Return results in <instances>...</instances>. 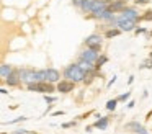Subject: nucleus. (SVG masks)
<instances>
[{
    "mask_svg": "<svg viewBox=\"0 0 152 134\" xmlns=\"http://www.w3.org/2000/svg\"><path fill=\"white\" fill-rule=\"evenodd\" d=\"M134 105H136L134 101H129V103H128V108H132V106H134Z\"/></svg>",
    "mask_w": 152,
    "mask_h": 134,
    "instance_id": "obj_27",
    "label": "nucleus"
},
{
    "mask_svg": "<svg viewBox=\"0 0 152 134\" xmlns=\"http://www.w3.org/2000/svg\"><path fill=\"white\" fill-rule=\"evenodd\" d=\"M79 65H80V69H82L83 72H85V74H90V72H93V64L92 62H87V61H82V59H80V62H79Z\"/></svg>",
    "mask_w": 152,
    "mask_h": 134,
    "instance_id": "obj_13",
    "label": "nucleus"
},
{
    "mask_svg": "<svg viewBox=\"0 0 152 134\" xmlns=\"http://www.w3.org/2000/svg\"><path fill=\"white\" fill-rule=\"evenodd\" d=\"M116 26H119V29L121 31H132L134 29V23L136 21H131V20H123V21H118L116 20Z\"/></svg>",
    "mask_w": 152,
    "mask_h": 134,
    "instance_id": "obj_9",
    "label": "nucleus"
},
{
    "mask_svg": "<svg viewBox=\"0 0 152 134\" xmlns=\"http://www.w3.org/2000/svg\"><path fill=\"white\" fill-rule=\"evenodd\" d=\"M72 2H74V5H75V7H79V8H80V5H82L83 0H72Z\"/></svg>",
    "mask_w": 152,
    "mask_h": 134,
    "instance_id": "obj_24",
    "label": "nucleus"
},
{
    "mask_svg": "<svg viewBox=\"0 0 152 134\" xmlns=\"http://www.w3.org/2000/svg\"><path fill=\"white\" fill-rule=\"evenodd\" d=\"M105 2H106V3H110V2H115V0H105Z\"/></svg>",
    "mask_w": 152,
    "mask_h": 134,
    "instance_id": "obj_29",
    "label": "nucleus"
},
{
    "mask_svg": "<svg viewBox=\"0 0 152 134\" xmlns=\"http://www.w3.org/2000/svg\"><path fill=\"white\" fill-rule=\"evenodd\" d=\"M92 2L93 0H83L82 5H80V10H82L83 13H87V12L90 13V10H92Z\"/></svg>",
    "mask_w": 152,
    "mask_h": 134,
    "instance_id": "obj_17",
    "label": "nucleus"
},
{
    "mask_svg": "<svg viewBox=\"0 0 152 134\" xmlns=\"http://www.w3.org/2000/svg\"><path fill=\"white\" fill-rule=\"evenodd\" d=\"M121 33V29H110V31H106V38H113V36L119 34Z\"/></svg>",
    "mask_w": 152,
    "mask_h": 134,
    "instance_id": "obj_21",
    "label": "nucleus"
},
{
    "mask_svg": "<svg viewBox=\"0 0 152 134\" xmlns=\"http://www.w3.org/2000/svg\"><path fill=\"white\" fill-rule=\"evenodd\" d=\"M126 129H134V133H137V134H147V131L137 123H128L126 124Z\"/></svg>",
    "mask_w": 152,
    "mask_h": 134,
    "instance_id": "obj_12",
    "label": "nucleus"
},
{
    "mask_svg": "<svg viewBox=\"0 0 152 134\" xmlns=\"http://www.w3.org/2000/svg\"><path fill=\"white\" fill-rule=\"evenodd\" d=\"M85 75L87 74L80 69L79 64L67 65V67L64 69V77L70 82H82V80H85Z\"/></svg>",
    "mask_w": 152,
    "mask_h": 134,
    "instance_id": "obj_1",
    "label": "nucleus"
},
{
    "mask_svg": "<svg viewBox=\"0 0 152 134\" xmlns=\"http://www.w3.org/2000/svg\"><path fill=\"white\" fill-rule=\"evenodd\" d=\"M46 70H48V82H49V83H54V82L61 80V74L56 69H46Z\"/></svg>",
    "mask_w": 152,
    "mask_h": 134,
    "instance_id": "obj_11",
    "label": "nucleus"
},
{
    "mask_svg": "<svg viewBox=\"0 0 152 134\" xmlns=\"http://www.w3.org/2000/svg\"><path fill=\"white\" fill-rule=\"evenodd\" d=\"M5 82H7V83L10 85V87H15V85H18V83H20V82H21V77H20V70H13V72H12L10 75H8V78H7V80H5Z\"/></svg>",
    "mask_w": 152,
    "mask_h": 134,
    "instance_id": "obj_10",
    "label": "nucleus"
},
{
    "mask_svg": "<svg viewBox=\"0 0 152 134\" xmlns=\"http://www.w3.org/2000/svg\"><path fill=\"white\" fill-rule=\"evenodd\" d=\"M59 114H64L62 111H56V113H53V116H59Z\"/></svg>",
    "mask_w": 152,
    "mask_h": 134,
    "instance_id": "obj_26",
    "label": "nucleus"
},
{
    "mask_svg": "<svg viewBox=\"0 0 152 134\" xmlns=\"http://www.w3.org/2000/svg\"><path fill=\"white\" fill-rule=\"evenodd\" d=\"M70 126H75V123H66V124H62V127H70Z\"/></svg>",
    "mask_w": 152,
    "mask_h": 134,
    "instance_id": "obj_25",
    "label": "nucleus"
},
{
    "mask_svg": "<svg viewBox=\"0 0 152 134\" xmlns=\"http://www.w3.org/2000/svg\"><path fill=\"white\" fill-rule=\"evenodd\" d=\"M124 5H126V0H123V2H111L110 10H111V12H123V10H124Z\"/></svg>",
    "mask_w": 152,
    "mask_h": 134,
    "instance_id": "obj_15",
    "label": "nucleus"
},
{
    "mask_svg": "<svg viewBox=\"0 0 152 134\" xmlns=\"http://www.w3.org/2000/svg\"><path fill=\"white\" fill-rule=\"evenodd\" d=\"M115 2H123V0H115Z\"/></svg>",
    "mask_w": 152,
    "mask_h": 134,
    "instance_id": "obj_30",
    "label": "nucleus"
},
{
    "mask_svg": "<svg viewBox=\"0 0 152 134\" xmlns=\"http://www.w3.org/2000/svg\"><path fill=\"white\" fill-rule=\"evenodd\" d=\"M85 46L98 52L100 49H102V36L100 34H90L88 38L85 39Z\"/></svg>",
    "mask_w": 152,
    "mask_h": 134,
    "instance_id": "obj_3",
    "label": "nucleus"
},
{
    "mask_svg": "<svg viewBox=\"0 0 152 134\" xmlns=\"http://www.w3.org/2000/svg\"><path fill=\"white\" fill-rule=\"evenodd\" d=\"M106 61H108V57H106V56H102V57H98V61H96V65H95V69H100V67H102V65L105 64Z\"/></svg>",
    "mask_w": 152,
    "mask_h": 134,
    "instance_id": "obj_19",
    "label": "nucleus"
},
{
    "mask_svg": "<svg viewBox=\"0 0 152 134\" xmlns=\"http://www.w3.org/2000/svg\"><path fill=\"white\" fill-rule=\"evenodd\" d=\"M137 3H147V0H136Z\"/></svg>",
    "mask_w": 152,
    "mask_h": 134,
    "instance_id": "obj_28",
    "label": "nucleus"
},
{
    "mask_svg": "<svg viewBox=\"0 0 152 134\" xmlns=\"http://www.w3.org/2000/svg\"><path fill=\"white\" fill-rule=\"evenodd\" d=\"M74 85H75V82H70V80H61L59 83H57V90L61 92V93H69V92L74 90Z\"/></svg>",
    "mask_w": 152,
    "mask_h": 134,
    "instance_id": "obj_7",
    "label": "nucleus"
},
{
    "mask_svg": "<svg viewBox=\"0 0 152 134\" xmlns=\"http://www.w3.org/2000/svg\"><path fill=\"white\" fill-rule=\"evenodd\" d=\"M116 103H118V100H110L108 103H106V110L113 111V110L116 108Z\"/></svg>",
    "mask_w": 152,
    "mask_h": 134,
    "instance_id": "obj_20",
    "label": "nucleus"
},
{
    "mask_svg": "<svg viewBox=\"0 0 152 134\" xmlns=\"http://www.w3.org/2000/svg\"><path fill=\"white\" fill-rule=\"evenodd\" d=\"M12 72H13V70H12V67L8 64H2V65H0V74H2V78H4V80H7L8 75H10Z\"/></svg>",
    "mask_w": 152,
    "mask_h": 134,
    "instance_id": "obj_14",
    "label": "nucleus"
},
{
    "mask_svg": "<svg viewBox=\"0 0 152 134\" xmlns=\"http://www.w3.org/2000/svg\"><path fill=\"white\" fill-rule=\"evenodd\" d=\"M44 100H46V103H54L56 97H48V95H44Z\"/></svg>",
    "mask_w": 152,
    "mask_h": 134,
    "instance_id": "obj_23",
    "label": "nucleus"
},
{
    "mask_svg": "<svg viewBox=\"0 0 152 134\" xmlns=\"http://www.w3.org/2000/svg\"><path fill=\"white\" fill-rule=\"evenodd\" d=\"M106 126H108V118H100L95 123V127H98V129H106Z\"/></svg>",
    "mask_w": 152,
    "mask_h": 134,
    "instance_id": "obj_18",
    "label": "nucleus"
},
{
    "mask_svg": "<svg viewBox=\"0 0 152 134\" xmlns=\"http://www.w3.org/2000/svg\"><path fill=\"white\" fill-rule=\"evenodd\" d=\"M123 20H131V21H137L139 20V13L136 12L134 8H124L119 15L118 21H123Z\"/></svg>",
    "mask_w": 152,
    "mask_h": 134,
    "instance_id": "obj_5",
    "label": "nucleus"
},
{
    "mask_svg": "<svg viewBox=\"0 0 152 134\" xmlns=\"http://www.w3.org/2000/svg\"><path fill=\"white\" fill-rule=\"evenodd\" d=\"M106 8H108V3H106L105 0H93L90 13H100V12H103V10H106Z\"/></svg>",
    "mask_w": 152,
    "mask_h": 134,
    "instance_id": "obj_8",
    "label": "nucleus"
},
{
    "mask_svg": "<svg viewBox=\"0 0 152 134\" xmlns=\"http://www.w3.org/2000/svg\"><path fill=\"white\" fill-rule=\"evenodd\" d=\"M28 90L30 92H41V93H49L54 90V87L51 83L46 82H33V83H28Z\"/></svg>",
    "mask_w": 152,
    "mask_h": 134,
    "instance_id": "obj_2",
    "label": "nucleus"
},
{
    "mask_svg": "<svg viewBox=\"0 0 152 134\" xmlns=\"http://www.w3.org/2000/svg\"><path fill=\"white\" fill-rule=\"evenodd\" d=\"M129 97H131V93H129V92H126V93H123L121 97L118 98V101H126V100H128Z\"/></svg>",
    "mask_w": 152,
    "mask_h": 134,
    "instance_id": "obj_22",
    "label": "nucleus"
},
{
    "mask_svg": "<svg viewBox=\"0 0 152 134\" xmlns=\"http://www.w3.org/2000/svg\"><path fill=\"white\" fill-rule=\"evenodd\" d=\"M80 59H82V61H87V62H92V64H93V62L98 61V52L93 51V49H90V48H87L85 51L80 54Z\"/></svg>",
    "mask_w": 152,
    "mask_h": 134,
    "instance_id": "obj_6",
    "label": "nucleus"
},
{
    "mask_svg": "<svg viewBox=\"0 0 152 134\" xmlns=\"http://www.w3.org/2000/svg\"><path fill=\"white\" fill-rule=\"evenodd\" d=\"M151 36H152V33H151Z\"/></svg>",
    "mask_w": 152,
    "mask_h": 134,
    "instance_id": "obj_31",
    "label": "nucleus"
},
{
    "mask_svg": "<svg viewBox=\"0 0 152 134\" xmlns=\"http://www.w3.org/2000/svg\"><path fill=\"white\" fill-rule=\"evenodd\" d=\"M48 80V70H36V82H46Z\"/></svg>",
    "mask_w": 152,
    "mask_h": 134,
    "instance_id": "obj_16",
    "label": "nucleus"
},
{
    "mask_svg": "<svg viewBox=\"0 0 152 134\" xmlns=\"http://www.w3.org/2000/svg\"><path fill=\"white\" fill-rule=\"evenodd\" d=\"M20 77H21V82L33 83V82H36V70H33V69H21Z\"/></svg>",
    "mask_w": 152,
    "mask_h": 134,
    "instance_id": "obj_4",
    "label": "nucleus"
}]
</instances>
